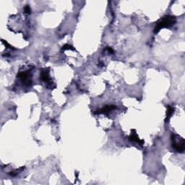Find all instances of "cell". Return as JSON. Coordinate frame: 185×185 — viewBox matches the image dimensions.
Here are the masks:
<instances>
[{
    "label": "cell",
    "mask_w": 185,
    "mask_h": 185,
    "mask_svg": "<svg viewBox=\"0 0 185 185\" xmlns=\"http://www.w3.org/2000/svg\"><path fill=\"white\" fill-rule=\"evenodd\" d=\"M174 107L171 106H167V112H166V118L165 121L166 122H168L170 119V118L172 117V115L173 114V113L174 112Z\"/></svg>",
    "instance_id": "obj_7"
},
{
    "label": "cell",
    "mask_w": 185,
    "mask_h": 185,
    "mask_svg": "<svg viewBox=\"0 0 185 185\" xmlns=\"http://www.w3.org/2000/svg\"><path fill=\"white\" fill-rule=\"evenodd\" d=\"M172 148L178 153H184L185 150L184 139L179 135L172 134L171 136Z\"/></svg>",
    "instance_id": "obj_2"
},
{
    "label": "cell",
    "mask_w": 185,
    "mask_h": 185,
    "mask_svg": "<svg viewBox=\"0 0 185 185\" xmlns=\"http://www.w3.org/2000/svg\"><path fill=\"white\" fill-rule=\"evenodd\" d=\"M65 50H73V51H75V49L74 48L73 46L70 45V44H65L62 46V48H61V51H65Z\"/></svg>",
    "instance_id": "obj_8"
},
{
    "label": "cell",
    "mask_w": 185,
    "mask_h": 185,
    "mask_svg": "<svg viewBox=\"0 0 185 185\" xmlns=\"http://www.w3.org/2000/svg\"><path fill=\"white\" fill-rule=\"evenodd\" d=\"M117 109V106L114 105H110V106H106L103 107V108L98 109L96 112H94L95 114H109V113L112 112V111Z\"/></svg>",
    "instance_id": "obj_4"
},
{
    "label": "cell",
    "mask_w": 185,
    "mask_h": 185,
    "mask_svg": "<svg viewBox=\"0 0 185 185\" xmlns=\"http://www.w3.org/2000/svg\"><path fill=\"white\" fill-rule=\"evenodd\" d=\"M40 78L43 82H50V78H49V71L48 69H43L40 72Z\"/></svg>",
    "instance_id": "obj_5"
},
{
    "label": "cell",
    "mask_w": 185,
    "mask_h": 185,
    "mask_svg": "<svg viewBox=\"0 0 185 185\" xmlns=\"http://www.w3.org/2000/svg\"><path fill=\"white\" fill-rule=\"evenodd\" d=\"M30 76H31V75L27 73V72H21V73H19L17 74V77H18V78H20V80L24 82V84L28 86H30L31 83H32L31 80L29 79Z\"/></svg>",
    "instance_id": "obj_3"
},
{
    "label": "cell",
    "mask_w": 185,
    "mask_h": 185,
    "mask_svg": "<svg viewBox=\"0 0 185 185\" xmlns=\"http://www.w3.org/2000/svg\"><path fill=\"white\" fill-rule=\"evenodd\" d=\"M106 50L109 53H110V54H114V51L113 50L112 48H110V47H107V48L106 49Z\"/></svg>",
    "instance_id": "obj_10"
},
{
    "label": "cell",
    "mask_w": 185,
    "mask_h": 185,
    "mask_svg": "<svg viewBox=\"0 0 185 185\" xmlns=\"http://www.w3.org/2000/svg\"><path fill=\"white\" fill-rule=\"evenodd\" d=\"M24 11L25 13H27V14L31 13V8H30V7L28 6V5H26V6L25 7Z\"/></svg>",
    "instance_id": "obj_9"
},
{
    "label": "cell",
    "mask_w": 185,
    "mask_h": 185,
    "mask_svg": "<svg viewBox=\"0 0 185 185\" xmlns=\"http://www.w3.org/2000/svg\"><path fill=\"white\" fill-rule=\"evenodd\" d=\"M129 140L132 141V142H135L137 143H138L139 145H142L144 144V140H140L139 139V137H137L136 133H135V130H133V132L132 131V134L130 135L129 137Z\"/></svg>",
    "instance_id": "obj_6"
},
{
    "label": "cell",
    "mask_w": 185,
    "mask_h": 185,
    "mask_svg": "<svg viewBox=\"0 0 185 185\" xmlns=\"http://www.w3.org/2000/svg\"><path fill=\"white\" fill-rule=\"evenodd\" d=\"M176 17L174 16L167 15L162 17L156 22V26L154 28V33H157L163 28H169L176 23Z\"/></svg>",
    "instance_id": "obj_1"
}]
</instances>
